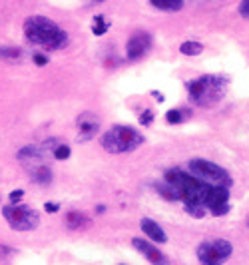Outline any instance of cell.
Masks as SVG:
<instances>
[{"label":"cell","mask_w":249,"mask_h":265,"mask_svg":"<svg viewBox=\"0 0 249 265\" xmlns=\"http://www.w3.org/2000/svg\"><path fill=\"white\" fill-rule=\"evenodd\" d=\"M24 36L30 44L44 50H62L68 46L70 36L54 20L46 16H28L24 20Z\"/></svg>","instance_id":"obj_1"},{"label":"cell","mask_w":249,"mask_h":265,"mask_svg":"<svg viewBox=\"0 0 249 265\" xmlns=\"http://www.w3.org/2000/svg\"><path fill=\"white\" fill-rule=\"evenodd\" d=\"M163 180L179 191L183 206H203L205 208V197L212 188L210 184L194 178L190 171H183V170H168L163 173Z\"/></svg>","instance_id":"obj_2"},{"label":"cell","mask_w":249,"mask_h":265,"mask_svg":"<svg viewBox=\"0 0 249 265\" xmlns=\"http://www.w3.org/2000/svg\"><path fill=\"white\" fill-rule=\"evenodd\" d=\"M188 94L190 100L196 106L201 108H212L213 104H217L225 92H227V80L223 76L217 74H203L192 82H188Z\"/></svg>","instance_id":"obj_3"},{"label":"cell","mask_w":249,"mask_h":265,"mask_svg":"<svg viewBox=\"0 0 249 265\" xmlns=\"http://www.w3.org/2000/svg\"><path fill=\"white\" fill-rule=\"evenodd\" d=\"M100 144L110 153H130L143 144V136L132 126H112L102 134Z\"/></svg>","instance_id":"obj_4"},{"label":"cell","mask_w":249,"mask_h":265,"mask_svg":"<svg viewBox=\"0 0 249 265\" xmlns=\"http://www.w3.org/2000/svg\"><path fill=\"white\" fill-rule=\"evenodd\" d=\"M2 215L14 231H32L40 226V213L24 204H6L2 206Z\"/></svg>","instance_id":"obj_5"},{"label":"cell","mask_w":249,"mask_h":265,"mask_svg":"<svg viewBox=\"0 0 249 265\" xmlns=\"http://www.w3.org/2000/svg\"><path fill=\"white\" fill-rule=\"evenodd\" d=\"M188 168H190V173L194 178L210 184V186H225V188L231 186V175L227 173V170H223L221 166H217L210 160L196 158L188 164Z\"/></svg>","instance_id":"obj_6"},{"label":"cell","mask_w":249,"mask_h":265,"mask_svg":"<svg viewBox=\"0 0 249 265\" xmlns=\"http://www.w3.org/2000/svg\"><path fill=\"white\" fill-rule=\"evenodd\" d=\"M197 259L201 265H221L227 261L233 253L231 241L227 239H212V241H203L197 246Z\"/></svg>","instance_id":"obj_7"},{"label":"cell","mask_w":249,"mask_h":265,"mask_svg":"<svg viewBox=\"0 0 249 265\" xmlns=\"http://www.w3.org/2000/svg\"><path fill=\"white\" fill-rule=\"evenodd\" d=\"M205 209L215 217H221L230 211V188L212 186L210 193L205 197Z\"/></svg>","instance_id":"obj_8"},{"label":"cell","mask_w":249,"mask_h":265,"mask_svg":"<svg viewBox=\"0 0 249 265\" xmlns=\"http://www.w3.org/2000/svg\"><path fill=\"white\" fill-rule=\"evenodd\" d=\"M150 48H152V34L143 32V30H138L126 42V56H128V60L136 62V60L146 56L150 52Z\"/></svg>","instance_id":"obj_9"},{"label":"cell","mask_w":249,"mask_h":265,"mask_svg":"<svg viewBox=\"0 0 249 265\" xmlns=\"http://www.w3.org/2000/svg\"><path fill=\"white\" fill-rule=\"evenodd\" d=\"M100 118L92 112H82L78 118H76V128H78V136L76 140L78 142H90L92 138H96V134L100 132Z\"/></svg>","instance_id":"obj_10"},{"label":"cell","mask_w":249,"mask_h":265,"mask_svg":"<svg viewBox=\"0 0 249 265\" xmlns=\"http://www.w3.org/2000/svg\"><path fill=\"white\" fill-rule=\"evenodd\" d=\"M132 246L138 249V253H142L152 265H168V257H165L156 246H152L150 241L142 239V237H134L132 239Z\"/></svg>","instance_id":"obj_11"},{"label":"cell","mask_w":249,"mask_h":265,"mask_svg":"<svg viewBox=\"0 0 249 265\" xmlns=\"http://www.w3.org/2000/svg\"><path fill=\"white\" fill-rule=\"evenodd\" d=\"M140 227H142L143 233H146V237L156 241V244H165V241H168V235H165V231L161 229V226L156 224L154 219H150V217H142Z\"/></svg>","instance_id":"obj_12"},{"label":"cell","mask_w":249,"mask_h":265,"mask_svg":"<svg viewBox=\"0 0 249 265\" xmlns=\"http://www.w3.org/2000/svg\"><path fill=\"white\" fill-rule=\"evenodd\" d=\"M28 175L30 180L38 186H48L52 182V168L50 166H44V164H34L30 166L28 170Z\"/></svg>","instance_id":"obj_13"},{"label":"cell","mask_w":249,"mask_h":265,"mask_svg":"<svg viewBox=\"0 0 249 265\" xmlns=\"http://www.w3.org/2000/svg\"><path fill=\"white\" fill-rule=\"evenodd\" d=\"M64 224H66L68 229L76 231L80 227H86L88 226V217L84 213H80V211H68L66 217H64Z\"/></svg>","instance_id":"obj_14"},{"label":"cell","mask_w":249,"mask_h":265,"mask_svg":"<svg viewBox=\"0 0 249 265\" xmlns=\"http://www.w3.org/2000/svg\"><path fill=\"white\" fill-rule=\"evenodd\" d=\"M150 4L163 12H178L183 8L185 0H150Z\"/></svg>","instance_id":"obj_15"},{"label":"cell","mask_w":249,"mask_h":265,"mask_svg":"<svg viewBox=\"0 0 249 265\" xmlns=\"http://www.w3.org/2000/svg\"><path fill=\"white\" fill-rule=\"evenodd\" d=\"M156 191L163 197V200H168V202H181V197H179V191L163 180V184H156Z\"/></svg>","instance_id":"obj_16"},{"label":"cell","mask_w":249,"mask_h":265,"mask_svg":"<svg viewBox=\"0 0 249 265\" xmlns=\"http://www.w3.org/2000/svg\"><path fill=\"white\" fill-rule=\"evenodd\" d=\"M0 58L4 62H10V64H16L22 60V50L18 46H0Z\"/></svg>","instance_id":"obj_17"},{"label":"cell","mask_w":249,"mask_h":265,"mask_svg":"<svg viewBox=\"0 0 249 265\" xmlns=\"http://www.w3.org/2000/svg\"><path fill=\"white\" fill-rule=\"evenodd\" d=\"M179 52L183 56H199L203 52V44L197 40H185V42H181Z\"/></svg>","instance_id":"obj_18"},{"label":"cell","mask_w":249,"mask_h":265,"mask_svg":"<svg viewBox=\"0 0 249 265\" xmlns=\"http://www.w3.org/2000/svg\"><path fill=\"white\" fill-rule=\"evenodd\" d=\"M110 30V22L104 18L102 14H98L96 18H94V22H92V32L96 34V36H104Z\"/></svg>","instance_id":"obj_19"},{"label":"cell","mask_w":249,"mask_h":265,"mask_svg":"<svg viewBox=\"0 0 249 265\" xmlns=\"http://www.w3.org/2000/svg\"><path fill=\"white\" fill-rule=\"evenodd\" d=\"M52 156H54V160H58V162H64V160H68V158L72 156V150H70L68 144H58V146L52 150Z\"/></svg>","instance_id":"obj_20"},{"label":"cell","mask_w":249,"mask_h":265,"mask_svg":"<svg viewBox=\"0 0 249 265\" xmlns=\"http://www.w3.org/2000/svg\"><path fill=\"white\" fill-rule=\"evenodd\" d=\"M183 120H185V116H183L181 110L172 108V110H168V112H165V122H168V124H181Z\"/></svg>","instance_id":"obj_21"},{"label":"cell","mask_w":249,"mask_h":265,"mask_svg":"<svg viewBox=\"0 0 249 265\" xmlns=\"http://www.w3.org/2000/svg\"><path fill=\"white\" fill-rule=\"evenodd\" d=\"M183 208H185V211H188L192 217H197V219L205 217V213H207V209L203 206H183Z\"/></svg>","instance_id":"obj_22"},{"label":"cell","mask_w":249,"mask_h":265,"mask_svg":"<svg viewBox=\"0 0 249 265\" xmlns=\"http://www.w3.org/2000/svg\"><path fill=\"white\" fill-rule=\"evenodd\" d=\"M32 62H34L36 66H46V64L50 62V58H48L46 54H42V52H36V54H32Z\"/></svg>","instance_id":"obj_23"},{"label":"cell","mask_w":249,"mask_h":265,"mask_svg":"<svg viewBox=\"0 0 249 265\" xmlns=\"http://www.w3.org/2000/svg\"><path fill=\"white\" fill-rule=\"evenodd\" d=\"M154 122V112L152 110H143V114L140 116V124L142 126H150Z\"/></svg>","instance_id":"obj_24"},{"label":"cell","mask_w":249,"mask_h":265,"mask_svg":"<svg viewBox=\"0 0 249 265\" xmlns=\"http://www.w3.org/2000/svg\"><path fill=\"white\" fill-rule=\"evenodd\" d=\"M24 197V189H12L10 193H8V200H10V204H20V200Z\"/></svg>","instance_id":"obj_25"},{"label":"cell","mask_w":249,"mask_h":265,"mask_svg":"<svg viewBox=\"0 0 249 265\" xmlns=\"http://www.w3.org/2000/svg\"><path fill=\"white\" fill-rule=\"evenodd\" d=\"M239 14L243 18H249V0H243V2L239 4Z\"/></svg>","instance_id":"obj_26"},{"label":"cell","mask_w":249,"mask_h":265,"mask_svg":"<svg viewBox=\"0 0 249 265\" xmlns=\"http://www.w3.org/2000/svg\"><path fill=\"white\" fill-rule=\"evenodd\" d=\"M44 209H46L48 213H56V211L60 209V206H58L56 202H46V204H44Z\"/></svg>","instance_id":"obj_27"},{"label":"cell","mask_w":249,"mask_h":265,"mask_svg":"<svg viewBox=\"0 0 249 265\" xmlns=\"http://www.w3.org/2000/svg\"><path fill=\"white\" fill-rule=\"evenodd\" d=\"M152 96H154L158 102H163V94H160V92H156V90H154V92H152Z\"/></svg>","instance_id":"obj_28"},{"label":"cell","mask_w":249,"mask_h":265,"mask_svg":"<svg viewBox=\"0 0 249 265\" xmlns=\"http://www.w3.org/2000/svg\"><path fill=\"white\" fill-rule=\"evenodd\" d=\"M96 211H98V213H104V211H106V208H104V206H98Z\"/></svg>","instance_id":"obj_29"},{"label":"cell","mask_w":249,"mask_h":265,"mask_svg":"<svg viewBox=\"0 0 249 265\" xmlns=\"http://www.w3.org/2000/svg\"><path fill=\"white\" fill-rule=\"evenodd\" d=\"M247 226H249V219H247Z\"/></svg>","instance_id":"obj_30"},{"label":"cell","mask_w":249,"mask_h":265,"mask_svg":"<svg viewBox=\"0 0 249 265\" xmlns=\"http://www.w3.org/2000/svg\"><path fill=\"white\" fill-rule=\"evenodd\" d=\"M120 265H124V263H120Z\"/></svg>","instance_id":"obj_31"}]
</instances>
